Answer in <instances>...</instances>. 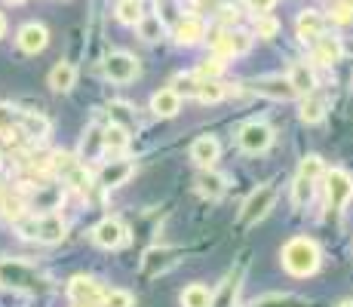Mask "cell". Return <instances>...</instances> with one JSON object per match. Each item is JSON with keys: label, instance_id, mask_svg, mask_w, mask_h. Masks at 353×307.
Segmentation results:
<instances>
[{"label": "cell", "instance_id": "obj_1", "mask_svg": "<svg viewBox=\"0 0 353 307\" xmlns=\"http://www.w3.org/2000/svg\"><path fill=\"white\" fill-rule=\"evenodd\" d=\"M283 268L289 270L292 277H310L320 270V246L307 237H292V240L283 246L280 252Z\"/></svg>", "mask_w": 353, "mask_h": 307}, {"label": "cell", "instance_id": "obj_47", "mask_svg": "<svg viewBox=\"0 0 353 307\" xmlns=\"http://www.w3.org/2000/svg\"><path fill=\"white\" fill-rule=\"evenodd\" d=\"M236 19H240L236 6H221V10H219V25H221V28H234Z\"/></svg>", "mask_w": 353, "mask_h": 307}, {"label": "cell", "instance_id": "obj_40", "mask_svg": "<svg viewBox=\"0 0 353 307\" xmlns=\"http://www.w3.org/2000/svg\"><path fill=\"white\" fill-rule=\"evenodd\" d=\"M172 90L181 95V99H196V90H200V77L191 71V74H179L172 80Z\"/></svg>", "mask_w": 353, "mask_h": 307}, {"label": "cell", "instance_id": "obj_41", "mask_svg": "<svg viewBox=\"0 0 353 307\" xmlns=\"http://www.w3.org/2000/svg\"><path fill=\"white\" fill-rule=\"evenodd\" d=\"M252 34H255V37H261V40H274L276 34H280V22H276L270 12H268V16H255Z\"/></svg>", "mask_w": 353, "mask_h": 307}, {"label": "cell", "instance_id": "obj_25", "mask_svg": "<svg viewBox=\"0 0 353 307\" xmlns=\"http://www.w3.org/2000/svg\"><path fill=\"white\" fill-rule=\"evenodd\" d=\"M19 132L28 135V139H46V135H50V120H46L43 114L22 111V120H19Z\"/></svg>", "mask_w": 353, "mask_h": 307}, {"label": "cell", "instance_id": "obj_10", "mask_svg": "<svg viewBox=\"0 0 353 307\" xmlns=\"http://www.w3.org/2000/svg\"><path fill=\"white\" fill-rule=\"evenodd\" d=\"M175 264H179V249H175V246H151V249L145 252V258H141L145 277H160V274H166L169 268H175Z\"/></svg>", "mask_w": 353, "mask_h": 307}, {"label": "cell", "instance_id": "obj_9", "mask_svg": "<svg viewBox=\"0 0 353 307\" xmlns=\"http://www.w3.org/2000/svg\"><path fill=\"white\" fill-rule=\"evenodd\" d=\"M68 298H71L74 304H86V307H101V298H105V289L96 283L92 277H71V283H68Z\"/></svg>", "mask_w": 353, "mask_h": 307}, {"label": "cell", "instance_id": "obj_21", "mask_svg": "<svg viewBox=\"0 0 353 307\" xmlns=\"http://www.w3.org/2000/svg\"><path fill=\"white\" fill-rule=\"evenodd\" d=\"M196 190H200L206 200H221L228 190V179L221 172H215V169H203L200 179H196Z\"/></svg>", "mask_w": 353, "mask_h": 307}, {"label": "cell", "instance_id": "obj_42", "mask_svg": "<svg viewBox=\"0 0 353 307\" xmlns=\"http://www.w3.org/2000/svg\"><path fill=\"white\" fill-rule=\"evenodd\" d=\"M101 307H135V295L129 289H108Z\"/></svg>", "mask_w": 353, "mask_h": 307}, {"label": "cell", "instance_id": "obj_28", "mask_svg": "<svg viewBox=\"0 0 353 307\" xmlns=\"http://www.w3.org/2000/svg\"><path fill=\"white\" fill-rule=\"evenodd\" d=\"M108 117H111L114 126L126 129V132L139 129V117H135L132 105H126V101H111V105H108Z\"/></svg>", "mask_w": 353, "mask_h": 307}, {"label": "cell", "instance_id": "obj_20", "mask_svg": "<svg viewBox=\"0 0 353 307\" xmlns=\"http://www.w3.org/2000/svg\"><path fill=\"white\" fill-rule=\"evenodd\" d=\"M151 111L157 114V117L163 120H169V117H175V114L181 111V95L172 90V86H166V90H157L151 95Z\"/></svg>", "mask_w": 353, "mask_h": 307}, {"label": "cell", "instance_id": "obj_5", "mask_svg": "<svg viewBox=\"0 0 353 307\" xmlns=\"http://www.w3.org/2000/svg\"><path fill=\"white\" fill-rule=\"evenodd\" d=\"M236 141H240V148L246 154H264L270 145H274V129H270L264 120H249L240 126Z\"/></svg>", "mask_w": 353, "mask_h": 307}, {"label": "cell", "instance_id": "obj_13", "mask_svg": "<svg viewBox=\"0 0 353 307\" xmlns=\"http://www.w3.org/2000/svg\"><path fill=\"white\" fill-rule=\"evenodd\" d=\"M135 172V163L132 160H123V157H117V160H108L105 166L99 169V184L101 188H120V184H126L129 179H132Z\"/></svg>", "mask_w": 353, "mask_h": 307}, {"label": "cell", "instance_id": "obj_33", "mask_svg": "<svg viewBox=\"0 0 353 307\" xmlns=\"http://www.w3.org/2000/svg\"><path fill=\"white\" fill-rule=\"evenodd\" d=\"M209 304H212V292L203 283H191L181 292V307H209Z\"/></svg>", "mask_w": 353, "mask_h": 307}, {"label": "cell", "instance_id": "obj_43", "mask_svg": "<svg viewBox=\"0 0 353 307\" xmlns=\"http://www.w3.org/2000/svg\"><path fill=\"white\" fill-rule=\"evenodd\" d=\"M19 120H22V111L10 105H0V135H10L12 129H19Z\"/></svg>", "mask_w": 353, "mask_h": 307}, {"label": "cell", "instance_id": "obj_12", "mask_svg": "<svg viewBox=\"0 0 353 307\" xmlns=\"http://www.w3.org/2000/svg\"><path fill=\"white\" fill-rule=\"evenodd\" d=\"M16 43L22 52H28V56H37V52L46 50V43H50V31H46V25L40 22H28L22 25L16 34Z\"/></svg>", "mask_w": 353, "mask_h": 307}, {"label": "cell", "instance_id": "obj_45", "mask_svg": "<svg viewBox=\"0 0 353 307\" xmlns=\"http://www.w3.org/2000/svg\"><path fill=\"white\" fill-rule=\"evenodd\" d=\"M12 228H16L19 237H25V240H37V215L25 212L22 218H16V221H12Z\"/></svg>", "mask_w": 353, "mask_h": 307}, {"label": "cell", "instance_id": "obj_53", "mask_svg": "<svg viewBox=\"0 0 353 307\" xmlns=\"http://www.w3.org/2000/svg\"><path fill=\"white\" fill-rule=\"evenodd\" d=\"M74 307H86V304H74Z\"/></svg>", "mask_w": 353, "mask_h": 307}, {"label": "cell", "instance_id": "obj_26", "mask_svg": "<svg viewBox=\"0 0 353 307\" xmlns=\"http://www.w3.org/2000/svg\"><path fill=\"white\" fill-rule=\"evenodd\" d=\"M25 209H28V200L19 190H0V215L3 218L16 221V218L25 215Z\"/></svg>", "mask_w": 353, "mask_h": 307}, {"label": "cell", "instance_id": "obj_22", "mask_svg": "<svg viewBox=\"0 0 353 307\" xmlns=\"http://www.w3.org/2000/svg\"><path fill=\"white\" fill-rule=\"evenodd\" d=\"M325 111H329V101H325L323 95H316V92L301 95V111H298L301 123H310V126H314V123H323Z\"/></svg>", "mask_w": 353, "mask_h": 307}, {"label": "cell", "instance_id": "obj_37", "mask_svg": "<svg viewBox=\"0 0 353 307\" xmlns=\"http://www.w3.org/2000/svg\"><path fill=\"white\" fill-rule=\"evenodd\" d=\"M194 74H196L200 80H219L221 74H225V59L215 56V52H212V56H206V59L200 61V65H196V71H194Z\"/></svg>", "mask_w": 353, "mask_h": 307}, {"label": "cell", "instance_id": "obj_51", "mask_svg": "<svg viewBox=\"0 0 353 307\" xmlns=\"http://www.w3.org/2000/svg\"><path fill=\"white\" fill-rule=\"evenodd\" d=\"M6 3H12V6H19V3H25V0H6Z\"/></svg>", "mask_w": 353, "mask_h": 307}, {"label": "cell", "instance_id": "obj_7", "mask_svg": "<svg viewBox=\"0 0 353 307\" xmlns=\"http://www.w3.org/2000/svg\"><path fill=\"white\" fill-rule=\"evenodd\" d=\"M243 86H249L252 92L264 95V99H274V101H292V99H298V92L292 90L289 77H283V74H264V77H252V80H246Z\"/></svg>", "mask_w": 353, "mask_h": 307}, {"label": "cell", "instance_id": "obj_19", "mask_svg": "<svg viewBox=\"0 0 353 307\" xmlns=\"http://www.w3.org/2000/svg\"><path fill=\"white\" fill-rule=\"evenodd\" d=\"M286 77H289L292 90H295L298 95L316 92V71L307 65V61H292V68H289Z\"/></svg>", "mask_w": 353, "mask_h": 307}, {"label": "cell", "instance_id": "obj_36", "mask_svg": "<svg viewBox=\"0 0 353 307\" xmlns=\"http://www.w3.org/2000/svg\"><path fill=\"white\" fill-rule=\"evenodd\" d=\"M228 95V90L221 86V80H200V90H196V101L203 105H219Z\"/></svg>", "mask_w": 353, "mask_h": 307}, {"label": "cell", "instance_id": "obj_49", "mask_svg": "<svg viewBox=\"0 0 353 307\" xmlns=\"http://www.w3.org/2000/svg\"><path fill=\"white\" fill-rule=\"evenodd\" d=\"M236 3H243V0H221V6H236Z\"/></svg>", "mask_w": 353, "mask_h": 307}, {"label": "cell", "instance_id": "obj_29", "mask_svg": "<svg viewBox=\"0 0 353 307\" xmlns=\"http://www.w3.org/2000/svg\"><path fill=\"white\" fill-rule=\"evenodd\" d=\"M59 203H62V188L59 184H37V190L31 197V206L52 212V209H59Z\"/></svg>", "mask_w": 353, "mask_h": 307}, {"label": "cell", "instance_id": "obj_35", "mask_svg": "<svg viewBox=\"0 0 353 307\" xmlns=\"http://www.w3.org/2000/svg\"><path fill=\"white\" fill-rule=\"evenodd\" d=\"M298 175L316 184V181H320L323 175H325V163H323V157H320V154H307V157H301V166H298Z\"/></svg>", "mask_w": 353, "mask_h": 307}, {"label": "cell", "instance_id": "obj_44", "mask_svg": "<svg viewBox=\"0 0 353 307\" xmlns=\"http://www.w3.org/2000/svg\"><path fill=\"white\" fill-rule=\"evenodd\" d=\"M325 19H329V25H350L353 22V6L347 3V0H338Z\"/></svg>", "mask_w": 353, "mask_h": 307}, {"label": "cell", "instance_id": "obj_50", "mask_svg": "<svg viewBox=\"0 0 353 307\" xmlns=\"http://www.w3.org/2000/svg\"><path fill=\"white\" fill-rule=\"evenodd\" d=\"M3 31H6V19L0 16V37H3Z\"/></svg>", "mask_w": 353, "mask_h": 307}, {"label": "cell", "instance_id": "obj_4", "mask_svg": "<svg viewBox=\"0 0 353 307\" xmlns=\"http://www.w3.org/2000/svg\"><path fill=\"white\" fill-rule=\"evenodd\" d=\"M252 34L240 31V28H219L209 37V46H212L215 56L221 59H236V56H246L252 50Z\"/></svg>", "mask_w": 353, "mask_h": 307}, {"label": "cell", "instance_id": "obj_15", "mask_svg": "<svg viewBox=\"0 0 353 307\" xmlns=\"http://www.w3.org/2000/svg\"><path fill=\"white\" fill-rule=\"evenodd\" d=\"M295 31H298V37H301L304 43H314L320 34L329 31V19H325L320 10H301V12H298Z\"/></svg>", "mask_w": 353, "mask_h": 307}, {"label": "cell", "instance_id": "obj_14", "mask_svg": "<svg viewBox=\"0 0 353 307\" xmlns=\"http://www.w3.org/2000/svg\"><path fill=\"white\" fill-rule=\"evenodd\" d=\"M169 31H172V37L179 46H194L206 37V22H203L200 16H181Z\"/></svg>", "mask_w": 353, "mask_h": 307}, {"label": "cell", "instance_id": "obj_38", "mask_svg": "<svg viewBox=\"0 0 353 307\" xmlns=\"http://www.w3.org/2000/svg\"><path fill=\"white\" fill-rule=\"evenodd\" d=\"M154 6H157V12H154V16H157L166 28H172V25L181 19V3H179V0H154Z\"/></svg>", "mask_w": 353, "mask_h": 307}, {"label": "cell", "instance_id": "obj_23", "mask_svg": "<svg viewBox=\"0 0 353 307\" xmlns=\"http://www.w3.org/2000/svg\"><path fill=\"white\" fill-rule=\"evenodd\" d=\"M126 148H129V132L120 126H114V123H108L105 132H101V154L117 157V154H123Z\"/></svg>", "mask_w": 353, "mask_h": 307}, {"label": "cell", "instance_id": "obj_31", "mask_svg": "<svg viewBox=\"0 0 353 307\" xmlns=\"http://www.w3.org/2000/svg\"><path fill=\"white\" fill-rule=\"evenodd\" d=\"M240 277H243V268L236 270V274H230L225 283H221L219 292H212V304H209V307H234L236 289H240Z\"/></svg>", "mask_w": 353, "mask_h": 307}, {"label": "cell", "instance_id": "obj_18", "mask_svg": "<svg viewBox=\"0 0 353 307\" xmlns=\"http://www.w3.org/2000/svg\"><path fill=\"white\" fill-rule=\"evenodd\" d=\"M219 157H221V141L215 139V135H200L191 145V160L200 169H212Z\"/></svg>", "mask_w": 353, "mask_h": 307}, {"label": "cell", "instance_id": "obj_39", "mask_svg": "<svg viewBox=\"0 0 353 307\" xmlns=\"http://www.w3.org/2000/svg\"><path fill=\"white\" fill-rule=\"evenodd\" d=\"M310 200H314V181L298 175L295 184H292V203H295V209H304Z\"/></svg>", "mask_w": 353, "mask_h": 307}, {"label": "cell", "instance_id": "obj_2", "mask_svg": "<svg viewBox=\"0 0 353 307\" xmlns=\"http://www.w3.org/2000/svg\"><path fill=\"white\" fill-rule=\"evenodd\" d=\"M0 283L12 286V289L22 292H43L46 279L25 261H10V258H0Z\"/></svg>", "mask_w": 353, "mask_h": 307}, {"label": "cell", "instance_id": "obj_6", "mask_svg": "<svg viewBox=\"0 0 353 307\" xmlns=\"http://www.w3.org/2000/svg\"><path fill=\"white\" fill-rule=\"evenodd\" d=\"M323 179H325V200H329V209L341 212L353 200V179L344 169H325Z\"/></svg>", "mask_w": 353, "mask_h": 307}, {"label": "cell", "instance_id": "obj_30", "mask_svg": "<svg viewBox=\"0 0 353 307\" xmlns=\"http://www.w3.org/2000/svg\"><path fill=\"white\" fill-rule=\"evenodd\" d=\"M114 16H117L120 25H139V19L145 16V3L141 0H117L114 3Z\"/></svg>", "mask_w": 353, "mask_h": 307}, {"label": "cell", "instance_id": "obj_48", "mask_svg": "<svg viewBox=\"0 0 353 307\" xmlns=\"http://www.w3.org/2000/svg\"><path fill=\"white\" fill-rule=\"evenodd\" d=\"M243 3H246L255 16H268V12L276 6V0H243Z\"/></svg>", "mask_w": 353, "mask_h": 307}, {"label": "cell", "instance_id": "obj_27", "mask_svg": "<svg viewBox=\"0 0 353 307\" xmlns=\"http://www.w3.org/2000/svg\"><path fill=\"white\" fill-rule=\"evenodd\" d=\"M135 31H139V37L145 40V43H157V40L166 37L169 28L160 22L157 16H154V12H145V16L139 19V25H135Z\"/></svg>", "mask_w": 353, "mask_h": 307}, {"label": "cell", "instance_id": "obj_46", "mask_svg": "<svg viewBox=\"0 0 353 307\" xmlns=\"http://www.w3.org/2000/svg\"><path fill=\"white\" fill-rule=\"evenodd\" d=\"M221 10V0H191V12L196 16H206V12H219Z\"/></svg>", "mask_w": 353, "mask_h": 307}, {"label": "cell", "instance_id": "obj_8", "mask_svg": "<svg viewBox=\"0 0 353 307\" xmlns=\"http://www.w3.org/2000/svg\"><path fill=\"white\" fill-rule=\"evenodd\" d=\"M105 77L111 80V83H129V80L139 77V59L123 50L111 52V56L105 59Z\"/></svg>", "mask_w": 353, "mask_h": 307}, {"label": "cell", "instance_id": "obj_16", "mask_svg": "<svg viewBox=\"0 0 353 307\" xmlns=\"http://www.w3.org/2000/svg\"><path fill=\"white\" fill-rule=\"evenodd\" d=\"M68 234V224L59 212H46V215H37V243H46V246H56L62 243Z\"/></svg>", "mask_w": 353, "mask_h": 307}, {"label": "cell", "instance_id": "obj_3", "mask_svg": "<svg viewBox=\"0 0 353 307\" xmlns=\"http://www.w3.org/2000/svg\"><path fill=\"white\" fill-rule=\"evenodd\" d=\"M274 203H276V184L274 181L258 184L252 194L246 197V203H243L240 224H243V228H252V224H258L264 215L270 212V209H274Z\"/></svg>", "mask_w": 353, "mask_h": 307}, {"label": "cell", "instance_id": "obj_11", "mask_svg": "<svg viewBox=\"0 0 353 307\" xmlns=\"http://www.w3.org/2000/svg\"><path fill=\"white\" fill-rule=\"evenodd\" d=\"M92 243L101 246V249H120L126 243V224L120 218H101V221L92 228Z\"/></svg>", "mask_w": 353, "mask_h": 307}, {"label": "cell", "instance_id": "obj_17", "mask_svg": "<svg viewBox=\"0 0 353 307\" xmlns=\"http://www.w3.org/2000/svg\"><path fill=\"white\" fill-rule=\"evenodd\" d=\"M314 59L320 61V65H335V61L344 59V40L338 37V34H320V37L314 40Z\"/></svg>", "mask_w": 353, "mask_h": 307}, {"label": "cell", "instance_id": "obj_34", "mask_svg": "<svg viewBox=\"0 0 353 307\" xmlns=\"http://www.w3.org/2000/svg\"><path fill=\"white\" fill-rule=\"evenodd\" d=\"M246 307H314V304L301 295H264V298H258V301L246 304Z\"/></svg>", "mask_w": 353, "mask_h": 307}, {"label": "cell", "instance_id": "obj_24", "mask_svg": "<svg viewBox=\"0 0 353 307\" xmlns=\"http://www.w3.org/2000/svg\"><path fill=\"white\" fill-rule=\"evenodd\" d=\"M74 83H77V68H74L71 61H59L50 71V86L56 92H71Z\"/></svg>", "mask_w": 353, "mask_h": 307}, {"label": "cell", "instance_id": "obj_52", "mask_svg": "<svg viewBox=\"0 0 353 307\" xmlns=\"http://www.w3.org/2000/svg\"><path fill=\"white\" fill-rule=\"evenodd\" d=\"M338 307H353V301H341V304H338Z\"/></svg>", "mask_w": 353, "mask_h": 307}, {"label": "cell", "instance_id": "obj_32", "mask_svg": "<svg viewBox=\"0 0 353 307\" xmlns=\"http://www.w3.org/2000/svg\"><path fill=\"white\" fill-rule=\"evenodd\" d=\"M101 132H105V129L96 126V123L83 132V141H80V160H99L101 157Z\"/></svg>", "mask_w": 353, "mask_h": 307}, {"label": "cell", "instance_id": "obj_54", "mask_svg": "<svg viewBox=\"0 0 353 307\" xmlns=\"http://www.w3.org/2000/svg\"><path fill=\"white\" fill-rule=\"evenodd\" d=\"M347 3H350V6H353V0H347Z\"/></svg>", "mask_w": 353, "mask_h": 307}]
</instances>
